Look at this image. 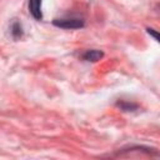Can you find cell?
<instances>
[{"label": "cell", "instance_id": "cell-1", "mask_svg": "<svg viewBox=\"0 0 160 160\" xmlns=\"http://www.w3.org/2000/svg\"><path fill=\"white\" fill-rule=\"evenodd\" d=\"M52 25L60 29L75 30V29H82L85 26V22L80 18H62V19H54Z\"/></svg>", "mask_w": 160, "mask_h": 160}, {"label": "cell", "instance_id": "cell-2", "mask_svg": "<svg viewBox=\"0 0 160 160\" xmlns=\"http://www.w3.org/2000/svg\"><path fill=\"white\" fill-rule=\"evenodd\" d=\"M125 152H139V154L140 152H144V154H146L149 156H159V151L156 149L148 148V146H139V145H136V146H129V148H122V149H120L116 152V155H122Z\"/></svg>", "mask_w": 160, "mask_h": 160}, {"label": "cell", "instance_id": "cell-5", "mask_svg": "<svg viewBox=\"0 0 160 160\" xmlns=\"http://www.w3.org/2000/svg\"><path fill=\"white\" fill-rule=\"evenodd\" d=\"M104 56V52L101 50H96V49H90V50H86L82 55H81V59L85 60V61H91V62H95L98 60H100L101 58Z\"/></svg>", "mask_w": 160, "mask_h": 160}, {"label": "cell", "instance_id": "cell-6", "mask_svg": "<svg viewBox=\"0 0 160 160\" xmlns=\"http://www.w3.org/2000/svg\"><path fill=\"white\" fill-rule=\"evenodd\" d=\"M115 106L119 108L121 111H126V112H132L139 109L138 104H135L132 101H128V100H116Z\"/></svg>", "mask_w": 160, "mask_h": 160}, {"label": "cell", "instance_id": "cell-7", "mask_svg": "<svg viewBox=\"0 0 160 160\" xmlns=\"http://www.w3.org/2000/svg\"><path fill=\"white\" fill-rule=\"evenodd\" d=\"M146 31H148V34H149V35H151V36H152V38H154L156 41H159V34H158V32H156L154 29L148 28V29H146Z\"/></svg>", "mask_w": 160, "mask_h": 160}, {"label": "cell", "instance_id": "cell-4", "mask_svg": "<svg viewBox=\"0 0 160 160\" xmlns=\"http://www.w3.org/2000/svg\"><path fill=\"white\" fill-rule=\"evenodd\" d=\"M29 12L31 16L40 21L42 20V11H41V0H29Z\"/></svg>", "mask_w": 160, "mask_h": 160}, {"label": "cell", "instance_id": "cell-3", "mask_svg": "<svg viewBox=\"0 0 160 160\" xmlns=\"http://www.w3.org/2000/svg\"><path fill=\"white\" fill-rule=\"evenodd\" d=\"M9 32H10V36L14 39V40H20L22 39L24 36V28H22V24L18 20V19H12L9 24Z\"/></svg>", "mask_w": 160, "mask_h": 160}]
</instances>
